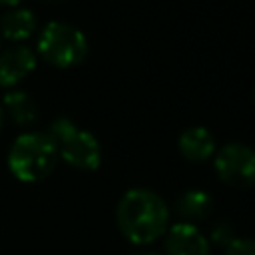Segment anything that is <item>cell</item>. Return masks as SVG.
<instances>
[{"label": "cell", "instance_id": "13", "mask_svg": "<svg viewBox=\"0 0 255 255\" xmlns=\"http://www.w3.org/2000/svg\"><path fill=\"white\" fill-rule=\"evenodd\" d=\"M233 239H235V237H233V231H231V227H229L227 223H217V225L213 227V231H211V241H215L217 245L227 247Z\"/></svg>", "mask_w": 255, "mask_h": 255}, {"label": "cell", "instance_id": "1", "mask_svg": "<svg viewBox=\"0 0 255 255\" xmlns=\"http://www.w3.org/2000/svg\"><path fill=\"white\" fill-rule=\"evenodd\" d=\"M116 219L126 239L135 245H145L163 235L167 229L169 209L157 193L143 187H133L122 195L116 209Z\"/></svg>", "mask_w": 255, "mask_h": 255}, {"label": "cell", "instance_id": "12", "mask_svg": "<svg viewBox=\"0 0 255 255\" xmlns=\"http://www.w3.org/2000/svg\"><path fill=\"white\" fill-rule=\"evenodd\" d=\"M225 255H255V239L235 237L225 247Z\"/></svg>", "mask_w": 255, "mask_h": 255}, {"label": "cell", "instance_id": "17", "mask_svg": "<svg viewBox=\"0 0 255 255\" xmlns=\"http://www.w3.org/2000/svg\"><path fill=\"white\" fill-rule=\"evenodd\" d=\"M253 100H255V90H253Z\"/></svg>", "mask_w": 255, "mask_h": 255}, {"label": "cell", "instance_id": "5", "mask_svg": "<svg viewBox=\"0 0 255 255\" xmlns=\"http://www.w3.org/2000/svg\"><path fill=\"white\" fill-rule=\"evenodd\" d=\"M217 175L235 187L255 183V151L243 143H227L215 155Z\"/></svg>", "mask_w": 255, "mask_h": 255}, {"label": "cell", "instance_id": "15", "mask_svg": "<svg viewBox=\"0 0 255 255\" xmlns=\"http://www.w3.org/2000/svg\"><path fill=\"white\" fill-rule=\"evenodd\" d=\"M2 128H4V108L0 106V131H2Z\"/></svg>", "mask_w": 255, "mask_h": 255}, {"label": "cell", "instance_id": "11", "mask_svg": "<svg viewBox=\"0 0 255 255\" xmlns=\"http://www.w3.org/2000/svg\"><path fill=\"white\" fill-rule=\"evenodd\" d=\"M4 112L20 126H30L38 120V106L36 102L22 90H10L4 96Z\"/></svg>", "mask_w": 255, "mask_h": 255}, {"label": "cell", "instance_id": "10", "mask_svg": "<svg viewBox=\"0 0 255 255\" xmlns=\"http://www.w3.org/2000/svg\"><path fill=\"white\" fill-rule=\"evenodd\" d=\"M175 211L185 223L201 221L211 211V195L203 189H187L177 197Z\"/></svg>", "mask_w": 255, "mask_h": 255}, {"label": "cell", "instance_id": "7", "mask_svg": "<svg viewBox=\"0 0 255 255\" xmlns=\"http://www.w3.org/2000/svg\"><path fill=\"white\" fill-rule=\"evenodd\" d=\"M167 255H209V239L193 223H175L165 237Z\"/></svg>", "mask_w": 255, "mask_h": 255}, {"label": "cell", "instance_id": "18", "mask_svg": "<svg viewBox=\"0 0 255 255\" xmlns=\"http://www.w3.org/2000/svg\"><path fill=\"white\" fill-rule=\"evenodd\" d=\"M0 38H2V36H0Z\"/></svg>", "mask_w": 255, "mask_h": 255}, {"label": "cell", "instance_id": "9", "mask_svg": "<svg viewBox=\"0 0 255 255\" xmlns=\"http://www.w3.org/2000/svg\"><path fill=\"white\" fill-rule=\"evenodd\" d=\"M36 16L26 8H12L0 20V36L18 44L28 40L36 30Z\"/></svg>", "mask_w": 255, "mask_h": 255}, {"label": "cell", "instance_id": "6", "mask_svg": "<svg viewBox=\"0 0 255 255\" xmlns=\"http://www.w3.org/2000/svg\"><path fill=\"white\" fill-rule=\"evenodd\" d=\"M36 68L34 52L24 44H14L0 50V86L12 88L20 84Z\"/></svg>", "mask_w": 255, "mask_h": 255}, {"label": "cell", "instance_id": "16", "mask_svg": "<svg viewBox=\"0 0 255 255\" xmlns=\"http://www.w3.org/2000/svg\"><path fill=\"white\" fill-rule=\"evenodd\" d=\"M133 255H157V253H151V251H139V253H133Z\"/></svg>", "mask_w": 255, "mask_h": 255}, {"label": "cell", "instance_id": "8", "mask_svg": "<svg viewBox=\"0 0 255 255\" xmlns=\"http://www.w3.org/2000/svg\"><path fill=\"white\" fill-rule=\"evenodd\" d=\"M179 151L189 161H203L215 153V139L205 128H189L179 135Z\"/></svg>", "mask_w": 255, "mask_h": 255}, {"label": "cell", "instance_id": "4", "mask_svg": "<svg viewBox=\"0 0 255 255\" xmlns=\"http://www.w3.org/2000/svg\"><path fill=\"white\" fill-rule=\"evenodd\" d=\"M48 135L58 145V153L64 157V161L72 167L86 171H94L100 167L102 149L98 139L90 131L74 126L68 118H58L50 126Z\"/></svg>", "mask_w": 255, "mask_h": 255}, {"label": "cell", "instance_id": "2", "mask_svg": "<svg viewBox=\"0 0 255 255\" xmlns=\"http://www.w3.org/2000/svg\"><path fill=\"white\" fill-rule=\"evenodd\" d=\"M58 159V145L48 133H22L14 139L8 153L12 175L24 183L40 181L52 173Z\"/></svg>", "mask_w": 255, "mask_h": 255}, {"label": "cell", "instance_id": "14", "mask_svg": "<svg viewBox=\"0 0 255 255\" xmlns=\"http://www.w3.org/2000/svg\"><path fill=\"white\" fill-rule=\"evenodd\" d=\"M22 0H0V4L2 6H18Z\"/></svg>", "mask_w": 255, "mask_h": 255}, {"label": "cell", "instance_id": "3", "mask_svg": "<svg viewBox=\"0 0 255 255\" xmlns=\"http://www.w3.org/2000/svg\"><path fill=\"white\" fill-rule=\"evenodd\" d=\"M38 52L40 56L56 66V68H74L82 64L88 56V40L86 36L64 22H50L42 28L38 38Z\"/></svg>", "mask_w": 255, "mask_h": 255}]
</instances>
